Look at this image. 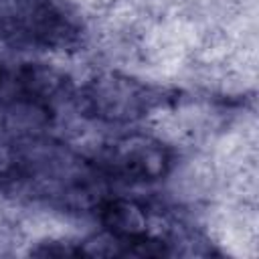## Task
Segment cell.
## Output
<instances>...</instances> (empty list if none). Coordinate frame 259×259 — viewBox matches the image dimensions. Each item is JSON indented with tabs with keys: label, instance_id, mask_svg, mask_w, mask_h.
Returning a JSON list of instances; mask_svg holds the SVG:
<instances>
[{
	"label": "cell",
	"instance_id": "cell-1",
	"mask_svg": "<svg viewBox=\"0 0 259 259\" xmlns=\"http://www.w3.org/2000/svg\"><path fill=\"white\" fill-rule=\"evenodd\" d=\"M160 103V93L140 81L103 75L93 79L81 95L83 109L103 121H134Z\"/></svg>",
	"mask_w": 259,
	"mask_h": 259
},
{
	"label": "cell",
	"instance_id": "cell-2",
	"mask_svg": "<svg viewBox=\"0 0 259 259\" xmlns=\"http://www.w3.org/2000/svg\"><path fill=\"white\" fill-rule=\"evenodd\" d=\"M172 164L166 146L148 136H125L103 148L99 166L127 182H154L168 174Z\"/></svg>",
	"mask_w": 259,
	"mask_h": 259
},
{
	"label": "cell",
	"instance_id": "cell-3",
	"mask_svg": "<svg viewBox=\"0 0 259 259\" xmlns=\"http://www.w3.org/2000/svg\"><path fill=\"white\" fill-rule=\"evenodd\" d=\"M26 170V156L20 154L18 146L0 138V180H16Z\"/></svg>",
	"mask_w": 259,
	"mask_h": 259
}]
</instances>
